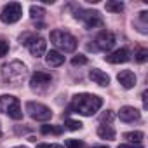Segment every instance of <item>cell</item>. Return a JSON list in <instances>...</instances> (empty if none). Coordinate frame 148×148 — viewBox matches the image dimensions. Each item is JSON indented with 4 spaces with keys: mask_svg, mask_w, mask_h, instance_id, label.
Instances as JSON below:
<instances>
[{
    "mask_svg": "<svg viewBox=\"0 0 148 148\" xmlns=\"http://www.w3.org/2000/svg\"><path fill=\"white\" fill-rule=\"evenodd\" d=\"M101 106H103V99L99 96L82 92V94H75V96H73L71 105H70V110H75L77 113H80L84 117H91Z\"/></svg>",
    "mask_w": 148,
    "mask_h": 148,
    "instance_id": "6da1fadb",
    "label": "cell"
},
{
    "mask_svg": "<svg viewBox=\"0 0 148 148\" xmlns=\"http://www.w3.org/2000/svg\"><path fill=\"white\" fill-rule=\"evenodd\" d=\"M26 75V66L21 63V61H11V63H5L2 66V77L4 80L18 86Z\"/></svg>",
    "mask_w": 148,
    "mask_h": 148,
    "instance_id": "7a4b0ae2",
    "label": "cell"
},
{
    "mask_svg": "<svg viewBox=\"0 0 148 148\" xmlns=\"http://www.w3.org/2000/svg\"><path fill=\"white\" fill-rule=\"evenodd\" d=\"M51 42L63 52H73L77 49V38L64 30H54L51 32Z\"/></svg>",
    "mask_w": 148,
    "mask_h": 148,
    "instance_id": "3957f363",
    "label": "cell"
},
{
    "mask_svg": "<svg viewBox=\"0 0 148 148\" xmlns=\"http://www.w3.org/2000/svg\"><path fill=\"white\" fill-rule=\"evenodd\" d=\"M0 112L7 113L14 120H21L23 119L21 103H19V99L16 96H11V94H2L0 96Z\"/></svg>",
    "mask_w": 148,
    "mask_h": 148,
    "instance_id": "277c9868",
    "label": "cell"
},
{
    "mask_svg": "<svg viewBox=\"0 0 148 148\" xmlns=\"http://www.w3.org/2000/svg\"><path fill=\"white\" fill-rule=\"evenodd\" d=\"M25 108H26L28 115H30L33 120H38V122H47V120H51V117H52L51 108L45 106V105H42V103H37V101H28V103L25 105Z\"/></svg>",
    "mask_w": 148,
    "mask_h": 148,
    "instance_id": "5b68a950",
    "label": "cell"
},
{
    "mask_svg": "<svg viewBox=\"0 0 148 148\" xmlns=\"http://www.w3.org/2000/svg\"><path fill=\"white\" fill-rule=\"evenodd\" d=\"M23 16V7L19 2H9L5 4V7L2 9V14H0V19H2L5 25H12L16 21H19Z\"/></svg>",
    "mask_w": 148,
    "mask_h": 148,
    "instance_id": "8992f818",
    "label": "cell"
},
{
    "mask_svg": "<svg viewBox=\"0 0 148 148\" xmlns=\"http://www.w3.org/2000/svg\"><path fill=\"white\" fill-rule=\"evenodd\" d=\"M73 16H75L77 19H82L87 30H92V28H99V26H103V18L99 16L98 11H80V9H79Z\"/></svg>",
    "mask_w": 148,
    "mask_h": 148,
    "instance_id": "52a82bcc",
    "label": "cell"
},
{
    "mask_svg": "<svg viewBox=\"0 0 148 148\" xmlns=\"http://www.w3.org/2000/svg\"><path fill=\"white\" fill-rule=\"evenodd\" d=\"M26 45H28L30 54H32L33 58H40V56H44V54L47 52V42H45V38H42V37H32Z\"/></svg>",
    "mask_w": 148,
    "mask_h": 148,
    "instance_id": "ba28073f",
    "label": "cell"
},
{
    "mask_svg": "<svg viewBox=\"0 0 148 148\" xmlns=\"http://www.w3.org/2000/svg\"><path fill=\"white\" fill-rule=\"evenodd\" d=\"M96 49L99 51H110L113 45H115V35L108 30H103L98 37H96Z\"/></svg>",
    "mask_w": 148,
    "mask_h": 148,
    "instance_id": "9c48e42d",
    "label": "cell"
},
{
    "mask_svg": "<svg viewBox=\"0 0 148 148\" xmlns=\"http://www.w3.org/2000/svg\"><path fill=\"white\" fill-rule=\"evenodd\" d=\"M119 117L122 122H138L141 119V112L134 106H122L119 112Z\"/></svg>",
    "mask_w": 148,
    "mask_h": 148,
    "instance_id": "30bf717a",
    "label": "cell"
},
{
    "mask_svg": "<svg viewBox=\"0 0 148 148\" xmlns=\"http://www.w3.org/2000/svg\"><path fill=\"white\" fill-rule=\"evenodd\" d=\"M117 80H119V84L124 89H132L136 86V75H134V71H131V70H122L117 75Z\"/></svg>",
    "mask_w": 148,
    "mask_h": 148,
    "instance_id": "8fae6325",
    "label": "cell"
},
{
    "mask_svg": "<svg viewBox=\"0 0 148 148\" xmlns=\"http://www.w3.org/2000/svg\"><path fill=\"white\" fill-rule=\"evenodd\" d=\"M89 79H91L94 84L101 86V87H106V86L110 84V77L106 75L103 70H98V68H92V70L89 71Z\"/></svg>",
    "mask_w": 148,
    "mask_h": 148,
    "instance_id": "7c38bea8",
    "label": "cell"
},
{
    "mask_svg": "<svg viewBox=\"0 0 148 148\" xmlns=\"http://www.w3.org/2000/svg\"><path fill=\"white\" fill-rule=\"evenodd\" d=\"M51 80H52V77L49 75V73H45V71H35L33 75H32V79H30V86L35 89V87H40V86L51 84Z\"/></svg>",
    "mask_w": 148,
    "mask_h": 148,
    "instance_id": "4fadbf2b",
    "label": "cell"
},
{
    "mask_svg": "<svg viewBox=\"0 0 148 148\" xmlns=\"http://www.w3.org/2000/svg\"><path fill=\"white\" fill-rule=\"evenodd\" d=\"M105 59H106L108 63H112V64L125 63V61H129V51H127V49H117V51H113L112 54H108Z\"/></svg>",
    "mask_w": 148,
    "mask_h": 148,
    "instance_id": "5bb4252c",
    "label": "cell"
},
{
    "mask_svg": "<svg viewBox=\"0 0 148 148\" xmlns=\"http://www.w3.org/2000/svg\"><path fill=\"white\" fill-rule=\"evenodd\" d=\"M45 63L52 68H58L64 63V56L59 51H49V52H45Z\"/></svg>",
    "mask_w": 148,
    "mask_h": 148,
    "instance_id": "9a60e30c",
    "label": "cell"
},
{
    "mask_svg": "<svg viewBox=\"0 0 148 148\" xmlns=\"http://www.w3.org/2000/svg\"><path fill=\"white\" fill-rule=\"evenodd\" d=\"M98 136L101 139H115V129L112 125H99L98 127Z\"/></svg>",
    "mask_w": 148,
    "mask_h": 148,
    "instance_id": "2e32d148",
    "label": "cell"
},
{
    "mask_svg": "<svg viewBox=\"0 0 148 148\" xmlns=\"http://www.w3.org/2000/svg\"><path fill=\"white\" fill-rule=\"evenodd\" d=\"M105 9L108 12H120V11H124V4L120 0H110V2L105 4Z\"/></svg>",
    "mask_w": 148,
    "mask_h": 148,
    "instance_id": "e0dca14e",
    "label": "cell"
},
{
    "mask_svg": "<svg viewBox=\"0 0 148 148\" xmlns=\"http://www.w3.org/2000/svg\"><path fill=\"white\" fill-rule=\"evenodd\" d=\"M143 132L141 131H131V132H124V138L129 139V141H134V143H139L143 139Z\"/></svg>",
    "mask_w": 148,
    "mask_h": 148,
    "instance_id": "ac0fdd59",
    "label": "cell"
},
{
    "mask_svg": "<svg viewBox=\"0 0 148 148\" xmlns=\"http://www.w3.org/2000/svg\"><path fill=\"white\" fill-rule=\"evenodd\" d=\"M44 14H45L44 7H40V5H32V7H30V16H32L33 19H37V18L40 19Z\"/></svg>",
    "mask_w": 148,
    "mask_h": 148,
    "instance_id": "d6986e66",
    "label": "cell"
},
{
    "mask_svg": "<svg viewBox=\"0 0 148 148\" xmlns=\"http://www.w3.org/2000/svg\"><path fill=\"white\" fill-rule=\"evenodd\" d=\"M64 125H66L70 131H79V129H82V122L73 120V119H68V120L64 122Z\"/></svg>",
    "mask_w": 148,
    "mask_h": 148,
    "instance_id": "ffe728a7",
    "label": "cell"
},
{
    "mask_svg": "<svg viewBox=\"0 0 148 148\" xmlns=\"http://www.w3.org/2000/svg\"><path fill=\"white\" fill-rule=\"evenodd\" d=\"M146 59H148V51L143 49V47L138 49V51H136V61H138V63H145Z\"/></svg>",
    "mask_w": 148,
    "mask_h": 148,
    "instance_id": "44dd1931",
    "label": "cell"
},
{
    "mask_svg": "<svg viewBox=\"0 0 148 148\" xmlns=\"http://www.w3.org/2000/svg\"><path fill=\"white\" fill-rule=\"evenodd\" d=\"M40 131H42V134H49V132L59 134V132H61V127H56V125H42Z\"/></svg>",
    "mask_w": 148,
    "mask_h": 148,
    "instance_id": "7402d4cb",
    "label": "cell"
},
{
    "mask_svg": "<svg viewBox=\"0 0 148 148\" xmlns=\"http://www.w3.org/2000/svg\"><path fill=\"white\" fill-rule=\"evenodd\" d=\"M64 146L66 148H84V143L79 141V139H66Z\"/></svg>",
    "mask_w": 148,
    "mask_h": 148,
    "instance_id": "603a6c76",
    "label": "cell"
},
{
    "mask_svg": "<svg viewBox=\"0 0 148 148\" xmlns=\"http://www.w3.org/2000/svg\"><path fill=\"white\" fill-rule=\"evenodd\" d=\"M86 63H87V58H86L84 54H77L75 58L71 59V64H73V66H79V64H86Z\"/></svg>",
    "mask_w": 148,
    "mask_h": 148,
    "instance_id": "cb8c5ba5",
    "label": "cell"
},
{
    "mask_svg": "<svg viewBox=\"0 0 148 148\" xmlns=\"http://www.w3.org/2000/svg\"><path fill=\"white\" fill-rule=\"evenodd\" d=\"M7 52H9V42H5L4 38H0V58L7 56Z\"/></svg>",
    "mask_w": 148,
    "mask_h": 148,
    "instance_id": "d4e9b609",
    "label": "cell"
},
{
    "mask_svg": "<svg viewBox=\"0 0 148 148\" xmlns=\"http://www.w3.org/2000/svg\"><path fill=\"white\" fill-rule=\"evenodd\" d=\"M113 117H115V115H113V112L106 110L105 113H101V115H99V122H112V120H113Z\"/></svg>",
    "mask_w": 148,
    "mask_h": 148,
    "instance_id": "484cf974",
    "label": "cell"
},
{
    "mask_svg": "<svg viewBox=\"0 0 148 148\" xmlns=\"http://www.w3.org/2000/svg\"><path fill=\"white\" fill-rule=\"evenodd\" d=\"M37 148H64V146H61V145H47V143H40V145H37Z\"/></svg>",
    "mask_w": 148,
    "mask_h": 148,
    "instance_id": "4316f807",
    "label": "cell"
},
{
    "mask_svg": "<svg viewBox=\"0 0 148 148\" xmlns=\"http://www.w3.org/2000/svg\"><path fill=\"white\" fill-rule=\"evenodd\" d=\"M143 105H145V108H146V106H148V105H146V91H145V92H143Z\"/></svg>",
    "mask_w": 148,
    "mask_h": 148,
    "instance_id": "83f0119b",
    "label": "cell"
},
{
    "mask_svg": "<svg viewBox=\"0 0 148 148\" xmlns=\"http://www.w3.org/2000/svg\"><path fill=\"white\" fill-rule=\"evenodd\" d=\"M92 148H110L108 145H101V146H92Z\"/></svg>",
    "mask_w": 148,
    "mask_h": 148,
    "instance_id": "f1b7e54d",
    "label": "cell"
},
{
    "mask_svg": "<svg viewBox=\"0 0 148 148\" xmlns=\"http://www.w3.org/2000/svg\"><path fill=\"white\" fill-rule=\"evenodd\" d=\"M119 148H132V146H127V145H120Z\"/></svg>",
    "mask_w": 148,
    "mask_h": 148,
    "instance_id": "f546056e",
    "label": "cell"
},
{
    "mask_svg": "<svg viewBox=\"0 0 148 148\" xmlns=\"http://www.w3.org/2000/svg\"><path fill=\"white\" fill-rule=\"evenodd\" d=\"M14 148H26V146H14Z\"/></svg>",
    "mask_w": 148,
    "mask_h": 148,
    "instance_id": "4dcf8cb0",
    "label": "cell"
},
{
    "mask_svg": "<svg viewBox=\"0 0 148 148\" xmlns=\"http://www.w3.org/2000/svg\"><path fill=\"white\" fill-rule=\"evenodd\" d=\"M132 148H134V146H132ZM138 148H141V146H138Z\"/></svg>",
    "mask_w": 148,
    "mask_h": 148,
    "instance_id": "1f68e13d",
    "label": "cell"
},
{
    "mask_svg": "<svg viewBox=\"0 0 148 148\" xmlns=\"http://www.w3.org/2000/svg\"><path fill=\"white\" fill-rule=\"evenodd\" d=\"M0 136H2V132H0Z\"/></svg>",
    "mask_w": 148,
    "mask_h": 148,
    "instance_id": "d6a6232c",
    "label": "cell"
}]
</instances>
